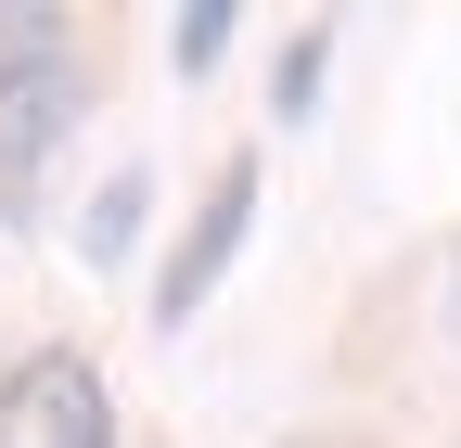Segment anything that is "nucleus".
I'll list each match as a JSON object with an SVG mask.
<instances>
[{
    "instance_id": "nucleus-1",
    "label": "nucleus",
    "mask_w": 461,
    "mask_h": 448,
    "mask_svg": "<svg viewBox=\"0 0 461 448\" xmlns=\"http://www.w3.org/2000/svg\"><path fill=\"white\" fill-rule=\"evenodd\" d=\"M77 116H90V77L65 13H0V218L39 205V166L65 154Z\"/></svg>"
},
{
    "instance_id": "nucleus-2",
    "label": "nucleus",
    "mask_w": 461,
    "mask_h": 448,
    "mask_svg": "<svg viewBox=\"0 0 461 448\" xmlns=\"http://www.w3.org/2000/svg\"><path fill=\"white\" fill-rule=\"evenodd\" d=\"M0 448H115V384L90 346H26L0 372Z\"/></svg>"
},
{
    "instance_id": "nucleus-3",
    "label": "nucleus",
    "mask_w": 461,
    "mask_h": 448,
    "mask_svg": "<svg viewBox=\"0 0 461 448\" xmlns=\"http://www.w3.org/2000/svg\"><path fill=\"white\" fill-rule=\"evenodd\" d=\"M244 231H257V154H218L193 231L167 244V269H154V333H193V308L230 282V256H244Z\"/></svg>"
},
{
    "instance_id": "nucleus-4",
    "label": "nucleus",
    "mask_w": 461,
    "mask_h": 448,
    "mask_svg": "<svg viewBox=\"0 0 461 448\" xmlns=\"http://www.w3.org/2000/svg\"><path fill=\"white\" fill-rule=\"evenodd\" d=\"M321 65H333V13H308L295 39H282V65H269V116H282V129L321 103Z\"/></svg>"
},
{
    "instance_id": "nucleus-5",
    "label": "nucleus",
    "mask_w": 461,
    "mask_h": 448,
    "mask_svg": "<svg viewBox=\"0 0 461 448\" xmlns=\"http://www.w3.org/2000/svg\"><path fill=\"white\" fill-rule=\"evenodd\" d=\"M218 51H230V0H193V13H167V65H180V77H205Z\"/></svg>"
},
{
    "instance_id": "nucleus-6",
    "label": "nucleus",
    "mask_w": 461,
    "mask_h": 448,
    "mask_svg": "<svg viewBox=\"0 0 461 448\" xmlns=\"http://www.w3.org/2000/svg\"><path fill=\"white\" fill-rule=\"evenodd\" d=\"M141 205H154V180H115V193L90 205V256H129V231H141Z\"/></svg>"
},
{
    "instance_id": "nucleus-7",
    "label": "nucleus",
    "mask_w": 461,
    "mask_h": 448,
    "mask_svg": "<svg viewBox=\"0 0 461 448\" xmlns=\"http://www.w3.org/2000/svg\"><path fill=\"white\" fill-rule=\"evenodd\" d=\"M448 333H461V256H448Z\"/></svg>"
}]
</instances>
